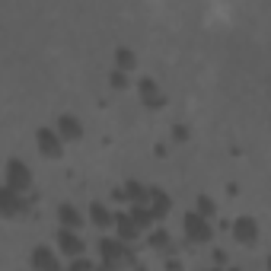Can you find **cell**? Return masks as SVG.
Segmentation results:
<instances>
[{"label":"cell","mask_w":271,"mask_h":271,"mask_svg":"<svg viewBox=\"0 0 271 271\" xmlns=\"http://www.w3.org/2000/svg\"><path fill=\"white\" fill-rule=\"evenodd\" d=\"M42 147H45V153H51V156H58V153H61V150H58V140H54L51 137V134H42Z\"/></svg>","instance_id":"obj_1"}]
</instances>
